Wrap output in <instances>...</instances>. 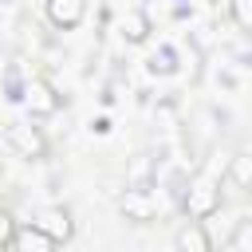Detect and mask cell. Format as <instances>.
Wrapping results in <instances>:
<instances>
[{"label":"cell","mask_w":252,"mask_h":252,"mask_svg":"<svg viewBox=\"0 0 252 252\" xmlns=\"http://www.w3.org/2000/svg\"><path fill=\"white\" fill-rule=\"evenodd\" d=\"M217 209H220V181L213 173H197L185 193V213L193 220H201V217H213Z\"/></svg>","instance_id":"obj_1"},{"label":"cell","mask_w":252,"mask_h":252,"mask_svg":"<svg viewBox=\"0 0 252 252\" xmlns=\"http://www.w3.org/2000/svg\"><path fill=\"white\" fill-rule=\"evenodd\" d=\"M20 102H24L28 114H35V118H47V114L59 110V94H55V87H51L47 79H28Z\"/></svg>","instance_id":"obj_2"},{"label":"cell","mask_w":252,"mask_h":252,"mask_svg":"<svg viewBox=\"0 0 252 252\" xmlns=\"http://www.w3.org/2000/svg\"><path fill=\"white\" fill-rule=\"evenodd\" d=\"M8 146L20 150L24 158H43L47 154V142L32 122H8Z\"/></svg>","instance_id":"obj_3"},{"label":"cell","mask_w":252,"mask_h":252,"mask_svg":"<svg viewBox=\"0 0 252 252\" xmlns=\"http://www.w3.org/2000/svg\"><path fill=\"white\" fill-rule=\"evenodd\" d=\"M32 224H35L39 232H47L55 244H63V240L71 236V213H67V209H59V205H47V209H39V213L32 217Z\"/></svg>","instance_id":"obj_4"},{"label":"cell","mask_w":252,"mask_h":252,"mask_svg":"<svg viewBox=\"0 0 252 252\" xmlns=\"http://www.w3.org/2000/svg\"><path fill=\"white\" fill-rule=\"evenodd\" d=\"M118 209H122V217H126V220H138V224L154 220V197H150V189L130 185V189L118 197Z\"/></svg>","instance_id":"obj_5"},{"label":"cell","mask_w":252,"mask_h":252,"mask_svg":"<svg viewBox=\"0 0 252 252\" xmlns=\"http://www.w3.org/2000/svg\"><path fill=\"white\" fill-rule=\"evenodd\" d=\"M59 244L47 236V232H39L35 224H16V232H12V252H55Z\"/></svg>","instance_id":"obj_6"},{"label":"cell","mask_w":252,"mask_h":252,"mask_svg":"<svg viewBox=\"0 0 252 252\" xmlns=\"http://www.w3.org/2000/svg\"><path fill=\"white\" fill-rule=\"evenodd\" d=\"M47 16L55 28H79L87 16V0H47Z\"/></svg>","instance_id":"obj_7"},{"label":"cell","mask_w":252,"mask_h":252,"mask_svg":"<svg viewBox=\"0 0 252 252\" xmlns=\"http://www.w3.org/2000/svg\"><path fill=\"white\" fill-rule=\"evenodd\" d=\"M173 244H177V252H213V240H209V232H205L197 220L181 224L177 236H173Z\"/></svg>","instance_id":"obj_8"},{"label":"cell","mask_w":252,"mask_h":252,"mask_svg":"<svg viewBox=\"0 0 252 252\" xmlns=\"http://www.w3.org/2000/svg\"><path fill=\"white\" fill-rule=\"evenodd\" d=\"M122 35H126L130 43H142V39L150 35V16H146V12H130V16L122 20Z\"/></svg>","instance_id":"obj_9"},{"label":"cell","mask_w":252,"mask_h":252,"mask_svg":"<svg viewBox=\"0 0 252 252\" xmlns=\"http://www.w3.org/2000/svg\"><path fill=\"white\" fill-rule=\"evenodd\" d=\"M228 177H232L236 189H248V185H252V158H248V154H236V158L228 161Z\"/></svg>","instance_id":"obj_10"},{"label":"cell","mask_w":252,"mask_h":252,"mask_svg":"<svg viewBox=\"0 0 252 252\" xmlns=\"http://www.w3.org/2000/svg\"><path fill=\"white\" fill-rule=\"evenodd\" d=\"M150 71H158V75L177 71V55H173V47H158V51L150 55Z\"/></svg>","instance_id":"obj_11"},{"label":"cell","mask_w":252,"mask_h":252,"mask_svg":"<svg viewBox=\"0 0 252 252\" xmlns=\"http://www.w3.org/2000/svg\"><path fill=\"white\" fill-rule=\"evenodd\" d=\"M224 4H228L232 20H236V24L248 32V28H252V4H248V0H224Z\"/></svg>","instance_id":"obj_12"},{"label":"cell","mask_w":252,"mask_h":252,"mask_svg":"<svg viewBox=\"0 0 252 252\" xmlns=\"http://www.w3.org/2000/svg\"><path fill=\"white\" fill-rule=\"evenodd\" d=\"M12 232H16V220H12V213H4V209H0V248H4V244H12Z\"/></svg>","instance_id":"obj_13"},{"label":"cell","mask_w":252,"mask_h":252,"mask_svg":"<svg viewBox=\"0 0 252 252\" xmlns=\"http://www.w3.org/2000/svg\"><path fill=\"white\" fill-rule=\"evenodd\" d=\"M248 232H252V224L240 220V224H236V236H232V248H236V252H248Z\"/></svg>","instance_id":"obj_14"},{"label":"cell","mask_w":252,"mask_h":252,"mask_svg":"<svg viewBox=\"0 0 252 252\" xmlns=\"http://www.w3.org/2000/svg\"><path fill=\"white\" fill-rule=\"evenodd\" d=\"M4 87H8V98H20V94H24V83H20V75H16V67L8 71V79H4Z\"/></svg>","instance_id":"obj_15"}]
</instances>
